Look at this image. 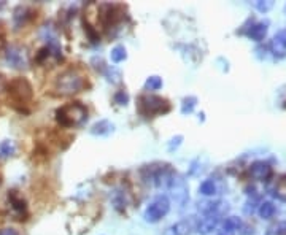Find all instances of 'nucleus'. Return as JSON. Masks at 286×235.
I'll use <instances>...</instances> for the list:
<instances>
[{"mask_svg": "<svg viewBox=\"0 0 286 235\" xmlns=\"http://www.w3.org/2000/svg\"><path fill=\"white\" fill-rule=\"evenodd\" d=\"M56 119L64 127H78L88 121V108L81 102H70L58 108Z\"/></svg>", "mask_w": 286, "mask_h": 235, "instance_id": "obj_1", "label": "nucleus"}, {"mask_svg": "<svg viewBox=\"0 0 286 235\" xmlns=\"http://www.w3.org/2000/svg\"><path fill=\"white\" fill-rule=\"evenodd\" d=\"M86 81L76 70H67L61 73L56 81V89L61 95H73L85 89Z\"/></svg>", "mask_w": 286, "mask_h": 235, "instance_id": "obj_2", "label": "nucleus"}, {"mask_svg": "<svg viewBox=\"0 0 286 235\" xmlns=\"http://www.w3.org/2000/svg\"><path fill=\"white\" fill-rule=\"evenodd\" d=\"M138 110L145 116H155V115H164L170 110L169 102L158 95H142L138 99Z\"/></svg>", "mask_w": 286, "mask_h": 235, "instance_id": "obj_3", "label": "nucleus"}, {"mask_svg": "<svg viewBox=\"0 0 286 235\" xmlns=\"http://www.w3.org/2000/svg\"><path fill=\"white\" fill-rule=\"evenodd\" d=\"M8 95L10 99L15 102V103H19V105H26V103H29L32 100V86L31 83L27 81L26 78H15L10 81L8 85Z\"/></svg>", "mask_w": 286, "mask_h": 235, "instance_id": "obj_4", "label": "nucleus"}, {"mask_svg": "<svg viewBox=\"0 0 286 235\" xmlns=\"http://www.w3.org/2000/svg\"><path fill=\"white\" fill-rule=\"evenodd\" d=\"M169 210H170L169 199H167L165 196H159L153 200L148 206H146L143 216L148 223H158V221H161L167 213H169Z\"/></svg>", "mask_w": 286, "mask_h": 235, "instance_id": "obj_5", "label": "nucleus"}, {"mask_svg": "<svg viewBox=\"0 0 286 235\" xmlns=\"http://www.w3.org/2000/svg\"><path fill=\"white\" fill-rule=\"evenodd\" d=\"M5 59L15 68H26L27 64H29V56H27L26 48H21L16 45H11L10 48H6Z\"/></svg>", "mask_w": 286, "mask_h": 235, "instance_id": "obj_6", "label": "nucleus"}, {"mask_svg": "<svg viewBox=\"0 0 286 235\" xmlns=\"http://www.w3.org/2000/svg\"><path fill=\"white\" fill-rule=\"evenodd\" d=\"M199 211L204 213V215H216V216H221L222 213L229 210L227 204L221 202V200H205V202H200L199 204Z\"/></svg>", "mask_w": 286, "mask_h": 235, "instance_id": "obj_7", "label": "nucleus"}, {"mask_svg": "<svg viewBox=\"0 0 286 235\" xmlns=\"http://www.w3.org/2000/svg\"><path fill=\"white\" fill-rule=\"evenodd\" d=\"M267 30H269V23L266 21H261V23H254L251 24L250 27H245L243 30H240V33H245V35L254 41H262L267 35Z\"/></svg>", "mask_w": 286, "mask_h": 235, "instance_id": "obj_8", "label": "nucleus"}, {"mask_svg": "<svg viewBox=\"0 0 286 235\" xmlns=\"http://www.w3.org/2000/svg\"><path fill=\"white\" fill-rule=\"evenodd\" d=\"M250 175L254 179H257V181H266V179H269L272 175V167L264 161H256L251 164Z\"/></svg>", "mask_w": 286, "mask_h": 235, "instance_id": "obj_9", "label": "nucleus"}, {"mask_svg": "<svg viewBox=\"0 0 286 235\" xmlns=\"http://www.w3.org/2000/svg\"><path fill=\"white\" fill-rule=\"evenodd\" d=\"M220 224V216H216V215H207L202 218L197 226H196V229L200 235H208L210 232H213L216 227H218Z\"/></svg>", "mask_w": 286, "mask_h": 235, "instance_id": "obj_10", "label": "nucleus"}, {"mask_svg": "<svg viewBox=\"0 0 286 235\" xmlns=\"http://www.w3.org/2000/svg\"><path fill=\"white\" fill-rule=\"evenodd\" d=\"M33 13L29 6H18V8L15 10V13H13V21H15V26L16 27H21L24 26L26 23H29V21L33 18Z\"/></svg>", "mask_w": 286, "mask_h": 235, "instance_id": "obj_11", "label": "nucleus"}, {"mask_svg": "<svg viewBox=\"0 0 286 235\" xmlns=\"http://www.w3.org/2000/svg\"><path fill=\"white\" fill-rule=\"evenodd\" d=\"M194 231V223L192 219H183L178 221L172 226V234L173 235H191V232Z\"/></svg>", "mask_w": 286, "mask_h": 235, "instance_id": "obj_12", "label": "nucleus"}, {"mask_svg": "<svg viewBox=\"0 0 286 235\" xmlns=\"http://www.w3.org/2000/svg\"><path fill=\"white\" fill-rule=\"evenodd\" d=\"M113 129H115V126L110 121L102 119L99 122H95L94 126L91 127V134H94V135H108V134L113 132Z\"/></svg>", "mask_w": 286, "mask_h": 235, "instance_id": "obj_13", "label": "nucleus"}, {"mask_svg": "<svg viewBox=\"0 0 286 235\" xmlns=\"http://www.w3.org/2000/svg\"><path fill=\"white\" fill-rule=\"evenodd\" d=\"M275 205L274 202H270V200H266V202H262L259 206H257V213H259V216L262 219H270V218H274L275 215Z\"/></svg>", "mask_w": 286, "mask_h": 235, "instance_id": "obj_14", "label": "nucleus"}, {"mask_svg": "<svg viewBox=\"0 0 286 235\" xmlns=\"http://www.w3.org/2000/svg\"><path fill=\"white\" fill-rule=\"evenodd\" d=\"M242 221L239 216H227L222 221V231H229V232H235L242 229Z\"/></svg>", "mask_w": 286, "mask_h": 235, "instance_id": "obj_15", "label": "nucleus"}, {"mask_svg": "<svg viewBox=\"0 0 286 235\" xmlns=\"http://www.w3.org/2000/svg\"><path fill=\"white\" fill-rule=\"evenodd\" d=\"M199 192H200L202 196L212 197L215 194H218V188H216V183L213 181V179H205V181L200 184Z\"/></svg>", "mask_w": 286, "mask_h": 235, "instance_id": "obj_16", "label": "nucleus"}, {"mask_svg": "<svg viewBox=\"0 0 286 235\" xmlns=\"http://www.w3.org/2000/svg\"><path fill=\"white\" fill-rule=\"evenodd\" d=\"M8 200H10V204L13 206V210H15L16 213H19V215L26 213V202L16 196V192H11V194L8 196Z\"/></svg>", "mask_w": 286, "mask_h": 235, "instance_id": "obj_17", "label": "nucleus"}, {"mask_svg": "<svg viewBox=\"0 0 286 235\" xmlns=\"http://www.w3.org/2000/svg\"><path fill=\"white\" fill-rule=\"evenodd\" d=\"M269 50H270V53L274 54L275 58H278V59H282V58H285L286 56V48L278 41L277 38H274L270 41V45H269Z\"/></svg>", "mask_w": 286, "mask_h": 235, "instance_id": "obj_18", "label": "nucleus"}, {"mask_svg": "<svg viewBox=\"0 0 286 235\" xmlns=\"http://www.w3.org/2000/svg\"><path fill=\"white\" fill-rule=\"evenodd\" d=\"M196 105H197V97H194V95H188V97L183 99V103H181V113L183 115L192 113V110L196 108Z\"/></svg>", "mask_w": 286, "mask_h": 235, "instance_id": "obj_19", "label": "nucleus"}, {"mask_svg": "<svg viewBox=\"0 0 286 235\" xmlns=\"http://www.w3.org/2000/svg\"><path fill=\"white\" fill-rule=\"evenodd\" d=\"M110 56H111V60L118 64V62H123L126 58H127V51H126V48L123 45H116L113 50H111Z\"/></svg>", "mask_w": 286, "mask_h": 235, "instance_id": "obj_20", "label": "nucleus"}, {"mask_svg": "<svg viewBox=\"0 0 286 235\" xmlns=\"http://www.w3.org/2000/svg\"><path fill=\"white\" fill-rule=\"evenodd\" d=\"M162 88V78L159 77H150L148 80L145 81V89H148V91H158V89Z\"/></svg>", "mask_w": 286, "mask_h": 235, "instance_id": "obj_21", "label": "nucleus"}, {"mask_svg": "<svg viewBox=\"0 0 286 235\" xmlns=\"http://www.w3.org/2000/svg\"><path fill=\"white\" fill-rule=\"evenodd\" d=\"M13 153H15V145H13V142L5 140V142L0 143V157L13 156Z\"/></svg>", "mask_w": 286, "mask_h": 235, "instance_id": "obj_22", "label": "nucleus"}, {"mask_svg": "<svg viewBox=\"0 0 286 235\" xmlns=\"http://www.w3.org/2000/svg\"><path fill=\"white\" fill-rule=\"evenodd\" d=\"M253 6L257 11L266 13L274 6V2H272V0H256V2H253Z\"/></svg>", "mask_w": 286, "mask_h": 235, "instance_id": "obj_23", "label": "nucleus"}, {"mask_svg": "<svg viewBox=\"0 0 286 235\" xmlns=\"http://www.w3.org/2000/svg\"><path fill=\"white\" fill-rule=\"evenodd\" d=\"M115 102L118 103V105H127L129 103V94L126 91H118L115 94Z\"/></svg>", "mask_w": 286, "mask_h": 235, "instance_id": "obj_24", "label": "nucleus"}, {"mask_svg": "<svg viewBox=\"0 0 286 235\" xmlns=\"http://www.w3.org/2000/svg\"><path fill=\"white\" fill-rule=\"evenodd\" d=\"M107 77H108V80L111 83H118V81H120V78H121V73L118 72V70H115V68H108Z\"/></svg>", "mask_w": 286, "mask_h": 235, "instance_id": "obj_25", "label": "nucleus"}, {"mask_svg": "<svg viewBox=\"0 0 286 235\" xmlns=\"http://www.w3.org/2000/svg\"><path fill=\"white\" fill-rule=\"evenodd\" d=\"M181 140H183V137H181V135H177L175 138H172L170 143H169V149H170V151H173L175 148H178L180 145H181Z\"/></svg>", "mask_w": 286, "mask_h": 235, "instance_id": "obj_26", "label": "nucleus"}, {"mask_svg": "<svg viewBox=\"0 0 286 235\" xmlns=\"http://www.w3.org/2000/svg\"><path fill=\"white\" fill-rule=\"evenodd\" d=\"M274 38H277V40L280 41V43L286 48V29L278 30V32H277V35H275Z\"/></svg>", "mask_w": 286, "mask_h": 235, "instance_id": "obj_27", "label": "nucleus"}, {"mask_svg": "<svg viewBox=\"0 0 286 235\" xmlns=\"http://www.w3.org/2000/svg\"><path fill=\"white\" fill-rule=\"evenodd\" d=\"M0 235H19V232L15 231V229H11V227H6V229L0 231Z\"/></svg>", "mask_w": 286, "mask_h": 235, "instance_id": "obj_28", "label": "nucleus"}, {"mask_svg": "<svg viewBox=\"0 0 286 235\" xmlns=\"http://www.w3.org/2000/svg\"><path fill=\"white\" fill-rule=\"evenodd\" d=\"M216 235H235V232H229V231H220Z\"/></svg>", "mask_w": 286, "mask_h": 235, "instance_id": "obj_29", "label": "nucleus"}]
</instances>
